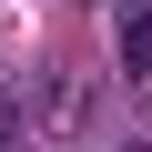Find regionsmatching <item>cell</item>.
<instances>
[{
	"instance_id": "1",
	"label": "cell",
	"mask_w": 152,
	"mask_h": 152,
	"mask_svg": "<svg viewBox=\"0 0 152 152\" xmlns=\"http://www.w3.org/2000/svg\"><path fill=\"white\" fill-rule=\"evenodd\" d=\"M122 71H152V10H122Z\"/></svg>"
},
{
	"instance_id": "2",
	"label": "cell",
	"mask_w": 152,
	"mask_h": 152,
	"mask_svg": "<svg viewBox=\"0 0 152 152\" xmlns=\"http://www.w3.org/2000/svg\"><path fill=\"white\" fill-rule=\"evenodd\" d=\"M132 152H152V142H132Z\"/></svg>"
}]
</instances>
